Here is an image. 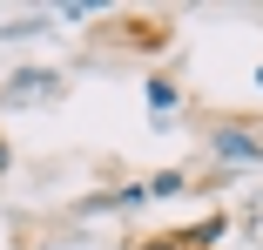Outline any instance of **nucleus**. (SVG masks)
I'll return each instance as SVG.
<instances>
[{"label": "nucleus", "instance_id": "obj_1", "mask_svg": "<svg viewBox=\"0 0 263 250\" xmlns=\"http://www.w3.org/2000/svg\"><path fill=\"white\" fill-rule=\"evenodd\" d=\"M216 149H223V156H263V142H250L243 129H223V135H216Z\"/></svg>", "mask_w": 263, "mask_h": 250}, {"label": "nucleus", "instance_id": "obj_2", "mask_svg": "<svg viewBox=\"0 0 263 250\" xmlns=\"http://www.w3.org/2000/svg\"><path fill=\"white\" fill-rule=\"evenodd\" d=\"M148 196H182V176H176V169H162V176L148 183Z\"/></svg>", "mask_w": 263, "mask_h": 250}, {"label": "nucleus", "instance_id": "obj_3", "mask_svg": "<svg viewBox=\"0 0 263 250\" xmlns=\"http://www.w3.org/2000/svg\"><path fill=\"white\" fill-rule=\"evenodd\" d=\"M135 250H176V237H155V243H135Z\"/></svg>", "mask_w": 263, "mask_h": 250}, {"label": "nucleus", "instance_id": "obj_4", "mask_svg": "<svg viewBox=\"0 0 263 250\" xmlns=\"http://www.w3.org/2000/svg\"><path fill=\"white\" fill-rule=\"evenodd\" d=\"M0 169H7V149H0Z\"/></svg>", "mask_w": 263, "mask_h": 250}]
</instances>
